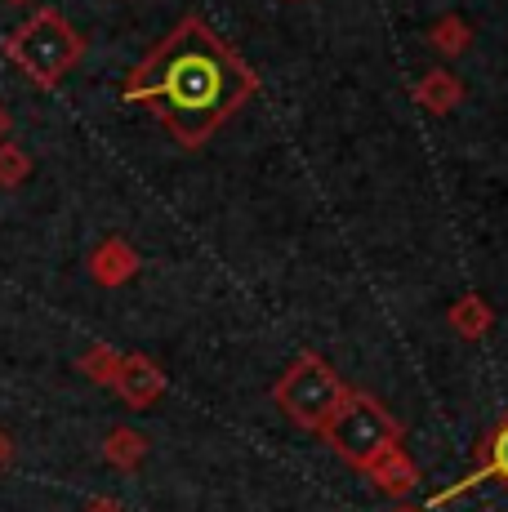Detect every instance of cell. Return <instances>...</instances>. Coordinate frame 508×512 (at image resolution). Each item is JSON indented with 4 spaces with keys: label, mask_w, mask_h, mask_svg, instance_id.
Wrapping results in <instances>:
<instances>
[{
    "label": "cell",
    "mask_w": 508,
    "mask_h": 512,
    "mask_svg": "<svg viewBox=\"0 0 508 512\" xmlns=\"http://www.w3.org/2000/svg\"><path fill=\"white\" fill-rule=\"evenodd\" d=\"M250 94L254 72L197 18H183L125 81V98L152 107L183 147L205 143Z\"/></svg>",
    "instance_id": "obj_1"
},
{
    "label": "cell",
    "mask_w": 508,
    "mask_h": 512,
    "mask_svg": "<svg viewBox=\"0 0 508 512\" xmlns=\"http://www.w3.org/2000/svg\"><path fill=\"white\" fill-rule=\"evenodd\" d=\"M5 54L27 81H36L41 90H54L85 54V41L58 9H36L27 23H18L5 36Z\"/></svg>",
    "instance_id": "obj_2"
},
{
    "label": "cell",
    "mask_w": 508,
    "mask_h": 512,
    "mask_svg": "<svg viewBox=\"0 0 508 512\" xmlns=\"http://www.w3.org/2000/svg\"><path fill=\"white\" fill-rule=\"evenodd\" d=\"M321 437L330 441V450H335L344 464L366 472L388 446L402 441V423L388 415L375 397H366V392H348V397L339 401V410L330 415V423L321 428Z\"/></svg>",
    "instance_id": "obj_3"
},
{
    "label": "cell",
    "mask_w": 508,
    "mask_h": 512,
    "mask_svg": "<svg viewBox=\"0 0 508 512\" xmlns=\"http://www.w3.org/2000/svg\"><path fill=\"white\" fill-rule=\"evenodd\" d=\"M272 397H277V406L286 410L290 423H299V428H308V432H321L330 423V415L339 410V401L348 397V388L339 383V374L330 370L326 361L304 352V357L277 379Z\"/></svg>",
    "instance_id": "obj_4"
},
{
    "label": "cell",
    "mask_w": 508,
    "mask_h": 512,
    "mask_svg": "<svg viewBox=\"0 0 508 512\" xmlns=\"http://www.w3.org/2000/svg\"><path fill=\"white\" fill-rule=\"evenodd\" d=\"M112 388L125 397V406L143 410V406H152V401L161 397V388H165V374L156 370L148 357H121V370H116Z\"/></svg>",
    "instance_id": "obj_5"
},
{
    "label": "cell",
    "mask_w": 508,
    "mask_h": 512,
    "mask_svg": "<svg viewBox=\"0 0 508 512\" xmlns=\"http://www.w3.org/2000/svg\"><path fill=\"white\" fill-rule=\"evenodd\" d=\"M134 272H139V254H134V245H125L121 236H107V241L94 245L90 277L99 285H125Z\"/></svg>",
    "instance_id": "obj_6"
},
{
    "label": "cell",
    "mask_w": 508,
    "mask_h": 512,
    "mask_svg": "<svg viewBox=\"0 0 508 512\" xmlns=\"http://www.w3.org/2000/svg\"><path fill=\"white\" fill-rule=\"evenodd\" d=\"M366 472H370V481H375L379 490H388V495H410V490L419 486V468L410 464V455L406 450H397V446H388Z\"/></svg>",
    "instance_id": "obj_7"
},
{
    "label": "cell",
    "mask_w": 508,
    "mask_h": 512,
    "mask_svg": "<svg viewBox=\"0 0 508 512\" xmlns=\"http://www.w3.org/2000/svg\"><path fill=\"white\" fill-rule=\"evenodd\" d=\"M482 477H504L508 481V419L495 428V437L486 441V464H482V472H473V477H464L459 486H451L446 495H433V508H442L446 499H455V495H464V490H473Z\"/></svg>",
    "instance_id": "obj_8"
},
{
    "label": "cell",
    "mask_w": 508,
    "mask_h": 512,
    "mask_svg": "<svg viewBox=\"0 0 508 512\" xmlns=\"http://www.w3.org/2000/svg\"><path fill=\"white\" fill-rule=\"evenodd\" d=\"M415 94H419V103H424L428 112L446 116V112H451V107L459 103V94H464V85H459L455 76L446 72V67H433V72H424V76H419Z\"/></svg>",
    "instance_id": "obj_9"
},
{
    "label": "cell",
    "mask_w": 508,
    "mask_h": 512,
    "mask_svg": "<svg viewBox=\"0 0 508 512\" xmlns=\"http://www.w3.org/2000/svg\"><path fill=\"white\" fill-rule=\"evenodd\" d=\"M103 455H107V464H116V468H134L143 455H148V441H143L134 428H116L112 437L103 441Z\"/></svg>",
    "instance_id": "obj_10"
},
{
    "label": "cell",
    "mask_w": 508,
    "mask_h": 512,
    "mask_svg": "<svg viewBox=\"0 0 508 512\" xmlns=\"http://www.w3.org/2000/svg\"><path fill=\"white\" fill-rule=\"evenodd\" d=\"M451 326L464 334V339H482V334L491 330V308H486L477 294H468V299H459L451 308Z\"/></svg>",
    "instance_id": "obj_11"
},
{
    "label": "cell",
    "mask_w": 508,
    "mask_h": 512,
    "mask_svg": "<svg viewBox=\"0 0 508 512\" xmlns=\"http://www.w3.org/2000/svg\"><path fill=\"white\" fill-rule=\"evenodd\" d=\"M428 41H433L437 54H446V58H455L459 49L468 45V23L464 18H442V23L428 32Z\"/></svg>",
    "instance_id": "obj_12"
},
{
    "label": "cell",
    "mask_w": 508,
    "mask_h": 512,
    "mask_svg": "<svg viewBox=\"0 0 508 512\" xmlns=\"http://www.w3.org/2000/svg\"><path fill=\"white\" fill-rule=\"evenodd\" d=\"M32 174V156L18 143H0V187H18Z\"/></svg>",
    "instance_id": "obj_13"
},
{
    "label": "cell",
    "mask_w": 508,
    "mask_h": 512,
    "mask_svg": "<svg viewBox=\"0 0 508 512\" xmlns=\"http://www.w3.org/2000/svg\"><path fill=\"white\" fill-rule=\"evenodd\" d=\"M81 370L90 374L94 383H107V388H112L116 370H121V352H112V348H90V352L81 357Z\"/></svg>",
    "instance_id": "obj_14"
},
{
    "label": "cell",
    "mask_w": 508,
    "mask_h": 512,
    "mask_svg": "<svg viewBox=\"0 0 508 512\" xmlns=\"http://www.w3.org/2000/svg\"><path fill=\"white\" fill-rule=\"evenodd\" d=\"M9 459H14V441H9V432H0V468H9Z\"/></svg>",
    "instance_id": "obj_15"
},
{
    "label": "cell",
    "mask_w": 508,
    "mask_h": 512,
    "mask_svg": "<svg viewBox=\"0 0 508 512\" xmlns=\"http://www.w3.org/2000/svg\"><path fill=\"white\" fill-rule=\"evenodd\" d=\"M85 512H125V508H121V504H112V499H94V504L85 508Z\"/></svg>",
    "instance_id": "obj_16"
},
{
    "label": "cell",
    "mask_w": 508,
    "mask_h": 512,
    "mask_svg": "<svg viewBox=\"0 0 508 512\" xmlns=\"http://www.w3.org/2000/svg\"><path fill=\"white\" fill-rule=\"evenodd\" d=\"M0 143H9V112L0 107Z\"/></svg>",
    "instance_id": "obj_17"
},
{
    "label": "cell",
    "mask_w": 508,
    "mask_h": 512,
    "mask_svg": "<svg viewBox=\"0 0 508 512\" xmlns=\"http://www.w3.org/2000/svg\"><path fill=\"white\" fill-rule=\"evenodd\" d=\"M393 512H419V508H393Z\"/></svg>",
    "instance_id": "obj_18"
},
{
    "label": "cell",
    "mask_w": 508,
    "mask_h": 512,
    "mask_svg": "<svg viewBox=\"0 0 508 512\" xmlns=\"http://www.w3.org/2000/svg\"><path fill=\"white\" fill-rule=\"evenodd\" d=\"M9 5H23V0H9Z\"/></svg>",
    "instance_id": "obj_19"
}]
</instances>
